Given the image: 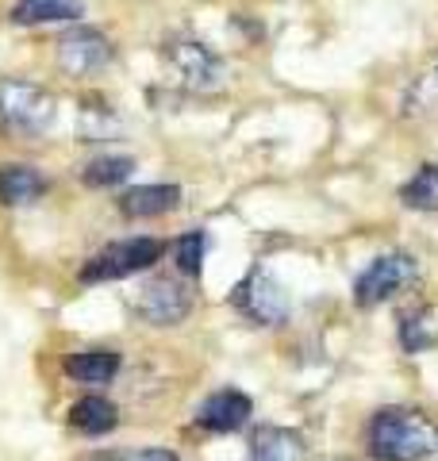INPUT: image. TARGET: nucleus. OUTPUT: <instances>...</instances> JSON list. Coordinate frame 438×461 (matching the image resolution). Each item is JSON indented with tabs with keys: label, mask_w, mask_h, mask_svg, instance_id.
I'll return each instance as SVG.
<instances>
[{
	"label": "nucleus",
	"mask_w": 438,
	"mask_h": 461,
	"mask_svg": "<svg viewBox=\"0 0 438 461\" xmlns=\"http://www.w3.org/2000/svg\"><path fill=\"white\" fill-rule=\"evenodd\" d=\"M438 446V427L423 411L385 408L370 423V450L381 461H423Z\"/></svg>",
	"instance_id": "obj_1"
},
{
	"label": "nucleus",
	"mask_w": 438,
	"mask_h": 461,
	"mask_svg": "<svg viewBox=\"0 0 438 461\" xmlns=\"http://www.w3.org/2000/svg\"><path fill=\"white\" fill-rule=\"evenodd\" d=\"M0 120L20 135H42L54 120V96L27 81H0Z\"/></svg>",
	"instance_id": "obj_2"
},
{
	"label": "nucleus",
	"mask_w": 438,
	"mask_h": 461,
	"mask_svg": "<svg viewBox=\"0 0 438 461\" xmlns=\"http://www.w3.org/2000/svg\"><path fill=\"white\" fill-rule=\"evenodd\" d=\"M162 242L158 239H123V242H112L105 247L89 266L81 269V281H120V277H131L139 269H151L158 258H162Z\"/></svg>",
	"instance_id": "obj_3"
},
{
	"label": "nucleus",
	"mask_w": 438,
	"mask_h": 461,
	"mask_svg": "<svg viewBox=\"0 0 438 461\" xmlns=\"http://www.w3.org/2000/svg\"><path fill=\"white\" fill-rule=\"evenodd\" d=\"M415 258L412 254H381V258H373L370 266L361 269V277L354 281V300L361 308H370V304H381V300L388 296H397L400 288H407L415 281Z\"/></svg>",
	"instance_id": "obj_4"
},
{
	"label": "nucleus",
	"mask_w": 438,
	"mask_h": 461,
	"mask_svg": "<svg viewBox=\"0 0 438 461\" xmlns=\"http://www.w3.org/2000/svg\"><path fill=\"white\" fill-rule=\"evenodd\" d=\"M231 304H235L246 320L254 323H266V327H277L288 320V296L285 288L277 285L273 277H266V273H251L235 293H231Z\"/></svg>",
	"instance_id": "obj_5"
},
{
	"label": "nucleus",
	"mask_w": 438,
	"mask_h": 461,
	"mask_svg": "<svg viewBox=\"0 0 438 461\" xmlns=\"http://www.w3.org/2000/svg\"><path fill=\"white\" fill-rule=\"evenodd\" d=\"M58 62L66 74H96L112 62V42L96 32V27H69L58 39Z\"/></svg>",
	"instance_id": "obj_6"
},
{
	"label": "nucleus",
	"mask_w": 438,
	"mask_h": 461,
	"mask_svg": "<svg viewBox=\"0 0 438 461\" xmlns=\"http://www.w3.org/2000/svg\"><path fill=\"white\" fill-rule=\"evenodd\" d=\"M188 308H193V296H188V288L178 285V281H169V277H158L142 288V296H139V315L142 320H151L154 327H173V323H181Z\"/></svg>",
	"instance_id": "obj_7"
},
{
	"label": "nucleus",
	"mask_w": 438,
	"mask_h": 461,
	"mask_svg": "<svg viewBox=\"0 0 438 461\" xmlns=\"http://www.w3.org/2000/svg\"><path fill=\"white\" fill-rule=\"evenodd\" d=\"M254 415V403L246 393H239V388H224V393H212L208 400L200 403V427L215 430V435H231V430H242L246 423H251Z\"/></svg>",
	"instance_id": "obj_8"
},
{
	"label": "nucleus",
	"mask_w": 438,
	"mask_h": 461,
	"mask_svg": "<svg viewBox=\"0 0 438 461\" xmlns=\"http://www.w3.org/2000/svg\"><path fill=\"white\" fill-rule=\"evenodd\" d=\"M169 58L193 89H219L224 66H219V58L204 47V42H178V47L169 50Z\"/></svg>",
	"instance_id": "obj_9"
},
{
	"label": "nucleus",
	"mask_w": 438,
	"mask_h": 461,
	"mask_svg": "<svg viewBox=\"0 0 438 461\" xmlns=\"http://www.w3.org/2000/svg\"><path fill=\"white\" fill-rule=\"evenodd\" d=\"M181 200L178 185H139V189H127L120 196V212L127 220H151V215L173 212Z\"/></svg>",
	"instance_id": "obj_10"
},
{
	"label": "nucleus",
	"mask_w": 438,
	"mask_h": 461,
	"mask_svg": "<svg viewBox=\"0 0 438 461\" xmlns=\"http://www.w3.org/2000/svg\"><path fill=\"white\" fill-rule=\"evenodd\" d=\"M47 193L42 173L32 166H0V200L5 204H32L35 196Z\"/></svg>",
	"instance_id": "obj_11"
},
{
	"label": "nucleus",
	"mask_w": 438,
	"mask_h": 461,
	"mask_svg": "<svg viewBox=\"0 0 438 461\" xmlns=\"http://www.w3.org/2000/svg\"><path fill=\"white\" fill-rule=\"evenodd\" d=\"M120 369V354L115 350H81L66 362V373L73 381H85V384H105L115 377Z\"/></svg>",
	"instance_id": "obj_12"
},
{
	"label": "nucleus",
	"mask_w": 438,
	"mask_h": 461,
	"mask_svg": "<svg viewBox=\"0 0 438 461\" xmlns=\"http://www.w3.org/2000/svg\"><path fill=\"white\" fill-rule=\"evenodd\" d=\"M69 420L78 430H85V435H108V430L120 423V411H115V403L105 396H85L73 403Z\"/></svg>",
	"instance_id": "obj_13"
},
{
	"label": "nucleus",
	"mask_w": 438,
	"mask_h": 461,
	"mask_svg": "<svg viewBox=\"0 0 438 461\" xmlns=\"http://www.w3.org/2000/svg\"><path fill=\"white\" fill-rule=\"evenodd\" d=\"M81 16V0H20L12 8V23H54V20H78Z\"/></svg>",
	"instance_id": "obj_14"
},
{
	"label": "nucleus",
	"mask_w": 438,
	"mask_h": 461,
	"mask_svg": "<svg viewBox=\"0 0 438 461\" xmlns=\"http://www.w3.org/2000/svg\"><path fill=\"white\" fill-rule=\"evenodd\" d=\"M300 438L285 427H261L251 446V461H297Z\"/></svg>",
	"instance_id": "obj_15"
},
{
	"label": "nucleus",
	"mask_w": 438,
	"mask_h": 461,
	"mask_svg": "<svg viewBox=\"0 0 438 461\" xmlns=\"http://www.w3.org/2000/svg\"><path fill=\"white\" fill-rule=\"evenodd\" d=\"M131 173H135V158L127 154H108V158H96V162L85 166V185L89 189H115V185H123Z\"/></svg>",
	"instance_id": "obj_16"
},
{
	"label": "nucleus",
	"mask_w": 438,
	"mask_h": 461,
	"mask_svg": "<svg viewBox=\"0 0 438 461\" xmlns=\"http://www.w3.org/2000/svg\"><path fill=\"white\" fill-rule=\"evenodd\" d=\"M404 208H415V212H438V166L427 162L415 169V177L400 189Z\"/></svg>",
	"instance_id": "obj_17"
},
{
	"label": "nucleus",
	"mask_w": 438,
	"mask_h": 461,
	"mask_svg": "<svg viewBox=\"0 0 438 461\" xmlns=\"http://www.w3.org/2000/svg\"><path fill=\"white\" fill-rule=\"evenodd\" d=\"M204 230H185V235L173 242V262H178V269L185 273V277H196L200 266H204Z\"/></svg>",
	"instance_id": "obj_18"
},
{
	"label": "nucleus",
	"mask_w": 438,
	"mask_h": 461,
	"mask_svg": "<svg viewBox=\"0 0 438 461\" xmlns=\"http://www.w3.org/2000/svg\"><path fill=\"white\" fill-rule=\"evenodd\" d=\"M400 342H404L407 354H419V350H427V346L434 342V335L427 330V312L404 315V323H400Z\"/></svg>",
	"instance_id": "obj_19"
},
{
	"label": "nucleus",
	"mask_w": 438,
	"mask_h": 461,
	"mask_svg": "<svg viewBox=\"0 0 438 461\" xmlns=\"http://www.w3.org/2000/svg\"><path fill=\"white\" fill-rule=\"evenodd\" d=\"M115 461H178L173 450H135V454H120Z\"/></svg>",
	"instance_id": "obj_20"
}]
</instances>
